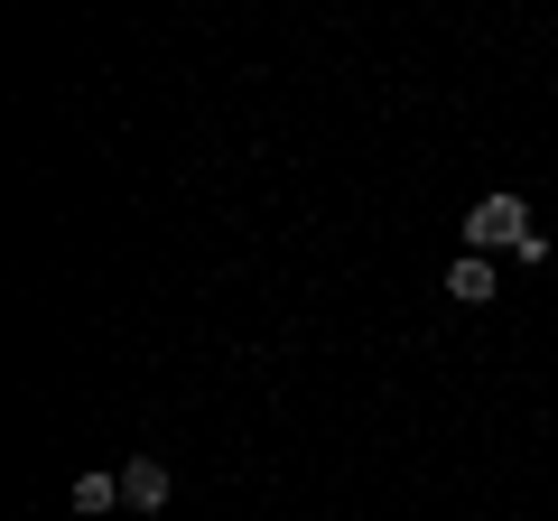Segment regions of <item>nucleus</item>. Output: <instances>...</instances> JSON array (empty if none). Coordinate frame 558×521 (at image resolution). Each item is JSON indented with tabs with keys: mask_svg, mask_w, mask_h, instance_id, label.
<instances>
[{
	"mask_svg": "<svg viewBox=\"0 0 558 521\" xmlns=\"http://www.w3.org/2000/svg\"><path fill=\"white\" fill-rule=\"evenodd\" d=\"M457 233H465V252H484V260H494V252H521V242H531L539 223H531V205H521L512 186H502V196H475V205H465V223H457Z\"/></svg>",
	"mask_w": 558,
	"mask_h": 521,
	"instance_id": "1",
	"label": "nucleus"
},
{
	"mask_svg": "<svg viewBox=\"0 0 558 521\" xmlns=\"http://www.w3.org/2000/svg\"><path fill=\"white\" fill-rule=\"evenodd\" d=\"M494 289H502V270H494L484 252H457V260H447V299H457V307H484Z\"/></svg>",
	"mask_w": 558,
	"mask_h": 521,
	"instance_id": "2",
	"label": "nucleus"
},
{
	"mask_svg": "<svg viewBox=\"0 0 558 521\" xmlns=\"http://www.w3.org/2000/svg\"><path fill=\"white\" fill-rule=\"evenodd\" d=\"M121 502H131V512H159V502H168V465L159 457H131V465H121Z\"/></svg>",
	"mask_w": 558,
	"mask_h": 521,
	"instance_id": "3",
	"label": "nucleus"
},
{
	"mask_svg": "<svg viewBox=\"0 0 558 521\" xmlns=\"http://www.w3.org/2000/svg\"><path fill=\"white\" fill-rule=\"evenodd\" d=\"M65 502H75V512H112V502H121V475H75V494H65Z\"/></svg>",
	"mask_w": 558,
	"mask_h": 521,
	"instance_id": "4",
	"label": "nucleus"
}]
</instances>
